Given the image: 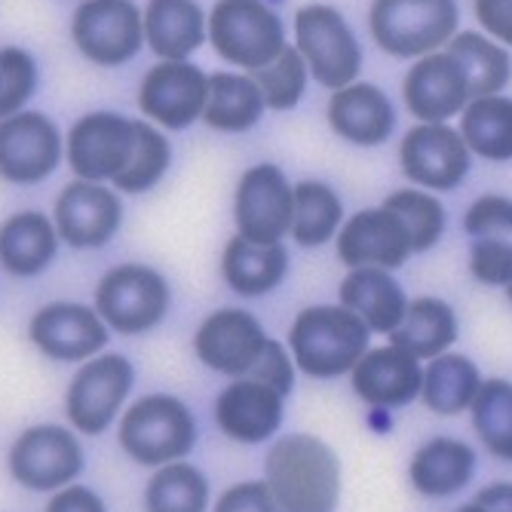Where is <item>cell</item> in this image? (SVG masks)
Returning <instances> with one entry per match:
<instances>
[{"instance_id":"cell-40","label":"cell","mask_w":512,"mask_h":512,"mask_svg":"<svg viewBox=\"0 0 512 512\" xmlns=\"http://www.w3.org/2000/svg\"><path fill=\"white\" fill-rule=\"evenodd\" d=\"M40 71L37 62L22 46H4L0 50V120L25 111L37 92Z\"/></svg>"},{"instance_id":"cell-7","label":"cell","mask_w":512,"mask_h":512,"mask_svg":"<svg viewBox=\"0 0 512 512\" xmlns=\"http://www.w3.org/2000/svg\"><path fill=\"white\" fill-rule=\"evenodd\" d=\"M295 50L310 77L332 92L356 83L362 71V46L341 10L329 4H304L295 13Z\"/></svg>"},{"instance_id":"cell-47","label":"cell","mask_w":512,"mask_h":512,"mask_svg":"<svg viewBox=\"0 0 512 512\" xmlns=\"http://www.w3.org/2000/svg\"><path fill=\"white\" fill-rule=\"evenodd\" d=\"M473 503L482 506L485 512H512V482H497L482 488Z\"/></svg>"},{"instance_id":"cell-49","label":"cell","mask_w":512,"mask_h":512,"mask_svg":"<svg viewBox=\"0 0 512 512\" xmlns=\"http://www.w3.org/2000/svg\"><path fill=\"white\" fill-rule=\"evenodd\" d=\"M506 295H509V301H512V283L506 286Z\"/></svg>"},{"instance_id":"cell-1","label":"cell","mask_w":512,"mask_h":512,"mask_svg":"<svg viewBox=\"0 0 512 512\" xmlns=\"http://www.w3.org/2000/svg\"><path fill=\"white\" fill-rule=\"evenodd\" d=\"M264 485L286 512H335L341 497L338 454L310 433L283 436L264 457Z\"/></svg>"},{"instance_id":"cell-46","label":"cell","mask_w":512,"mask_h":512,"mask_svg":"<svg viewBox=\"0 0 512 512\" xmlns=\"http://www.w3.org/2000/svg\"><path fill=\"white\" fill-rule=\"evenodd\" d=\"M43 512H108V506L86 485H65V488L53 491Z\"/></svg>"},{"instance_id":"cell-18","label":"cell","mask_w":512,"mask_h":512,"mask_svg":"<svg viewBox=\"0 0 512 512\" xmlns=\"http://www.w3.org/2000/svg\"><path fill=\"white\" fill-rule=\"evenodd\" d=\"M267 344V332L261 319L243 307H218L212 310L194 335L197 359L227 378H249L261 350Z\"/></svg>"},{"instance_id":"cell-45","label":"cell","mask_w":512,"mask_h":512,"mask_svg":"<svg viewBox=\"0 0 512 512\" xmlns=\"http://www.w3.org/2000/svg\"><path fill=\"white\" fill-rule=\"evenodd\" d=\"M479 25L503 46H512V0H473Z\"/></svg>"},{"instance_id":"cell-43","label":"cell","mask_w":512,"mask_h":512,"mask_svg":"<svg viewBox=\"0 0 512 512\" xmlns=\"http://www.w3.org/2000/svg\"><path fill=\"white\" fill-rule=\"evenodd\" d=\"M249 378H255V381L273 387L276 393L289 396L292 387H295V365H292V356L286 353V347L279 344V341L267 338V344H264V350H261L255 368L249 371Z\"/></svg>"},{"instance_id":"cell-27","label":"cell","mask_w":512,"mask_h":512,"mask_svg":"<svg viewBox=\"0 0 512 512\" xmlns=\"http://www.w3.org/2000/svg\"><path fill=\"white\" fill-rule=\"evenodd\" d=\"M289 273V252L283 243H252L240 234L227 240L221 252V276L240 298H264L283 286Z\"/></svg>"},{"instance_id":"cell-25","label":"cell","mask_w":512,"mask_h":512,"mask_svg":"<svg viewBox=\"0 0 512 512\" xmlns=\"http://www.w3.org/2000/svg\"><path fill=\"white\" fill-rule=\"evenodd\" d=\"M142 22L160 62H188L206 43V10L197 0H148Z\"/></svg>"},{"instance_id":"cell-13","label":"cell","mask_w":512,"mask_h":512,"mask_svg":"<svg viewBox=\"0 0 512 512\" xmlns=\"http://www.w3.org/2000/svg\"><path fill=\"white\" fill-rule=\"evenodd\" d=\"M65 157L62 132L40 111H19L0 120V178L31 188L50 178Z\"/></svg>"},{"instance_id":"cell-16","label":"cell","mask_w":512,"mask_h":512,"mask_svg":"<svg viewBox=\"0 0 512 512\" xmlns=\"http://www.w3.org/2000/svg\"><path fill=\"white\" fill-rule=\"evenodd\" d=\"M28 341L46 359L86 362L108 347L111 329L96 307H86L80 301H50L31 313Z\"/></svg>"},{"instance_id":"cell-20","label":"cell","mask_w":512,"mask_h":512,"mask_svg":"<svg viewBox=\"0 0 512 512\" xmlns=\"http://www.w3.org/2000/svg\"><path fill=\"white\" fill-rule=\"evenodd\" d=\"M402 102L421 123H445L470 102L467 74L448 53L421 56L402 80Z\"/></svg>"},{"instance_id":"cell-11","label":"cell","mask_w":512,"mask_h":512,"mask_svg":"<svg viewBox=\"0 0 512 512\" xmlns=\"http://www.w3.org/2000/svg\"><path fill=\"white\" fill-rule=\"evenodd\" d=\"M295 184L276 163L249 166L234 191L237 234L252 243H283L292 230Z\"/></svg>"},{"instance_id":"cell-19","label":"cell","mask_w":512,"mask_h":512,"mask_svg":"<svg viewBox=\"0 0 512 512\" xmlns=\"http://www.w3.org/2000/svg\"><path fill=\"white\" fill-rule=\"evenodd\" d=\"M338 258L353 267H381L396 270L402 267L411 252V237L396 212L387 206L381 209H362L347 218L335 237Z\"/></svg>"},{"instance_id":"cell-24","label":"cell","mask_w":512,"mask_h":512,"mask_svg":"<svg viewBox=\"0 0 512 512\" xmlns=\"http://www.w3.org/2000/svg\"><path fill=\"white\" fill-rule=\"evenodd\" d=\"M59 230L53 215L22 209L0 221V270L16 279H34L59 255Z\"/></svg>"},{"instance_id":"cell-33","label":"cell","mask_w":512,"mask_h":512,"mask_svg":"<svg viewBox=\"0 0 512 512\" xmlns=\"http://www.w3.org/2000/svg\"><path fill=\"white\" fill-rule=\"evenodd\" d=\"M448 56L457 59V65L467 74L470 99L497 96L512 77V56L506 46L479 34V31H460L448 40Z\"/></svg>"},{"instance_id":"cell-23","label":"cell","mask_w":512,"mask_h":512,"mask_svg":"<svg viewBox=\"0 0 512 512\" xmlns=\"http://www.w3.org/2000/svg\"><path fill=\"white\" fill-rule=\"evenodd\" d=\"M332 132L356 148H375L384 145L396 129V111L390 96L375 83H350L335 89L329 108H325Z\"/></svg>"},{"instance_id":"cell-2","label":"cell","mask_w":512,"mask_h":512,"mask_svg":"<svg viewBox=\"0 0 512 512\" xmlns=\"http://www.w3.org/2000/svg\"><path fill=\"white\" fill-rule=\"evenodd\" d=\"M368 338H371L368 325L344 304L304 307L289 329V347L295 365L304 375L319 381L350 375L353 365L368 350Z\"/></svg>"},{"instance_id":"cell-32","label":"cell","mask_w":512,"mask_h":512,"mask_svg":"<svg viewBox=\"0 0 512 512\" xmlns=\"http://www.w3.org/2000/svg\"><path fill=\"white\" fill-rule=\"evenodd\" d=\"M479 387H482V371L470 356L442 353L430 359V365L424 368L421 396L430 411L451 417L460 411H470Z\"/></svg>"},{"instance_id":"cell-26","label":"cell","mask_w":512,"mask_h":512,"mask_svg":"<svg viewBox=\"0 0 512 512\" xmlns=\"http://www.w3.org/2000/svg\"><path fill=\"white\" fill-rule=\"evenodd\" d=\"M338 298L347 310H353L368 325V332L378 335L396 332L408 310V298L405 289L399 286V279L381 267H353L341 279Z\"/></svg>"},{"instance_id":"cell-41","label":"cell","mask_w":512,"mask_h":512,"mask_svg":"<svg viewBox=\"0 0 512 512\" xmlns=\"http://www.w3.org/2000/svg\"><path fill=\"white\" fill-rule=\"evenodd\" d=\"M463 230L476 240L512 234V197H503V194L476 197L467 215H463Z\"/></svg>"},{"instance_id":"cell-22","label":"cell","mask_w":512,"mask_h":512,"mask_svg":"<svg viewBox=\"0 0 512 512\" xmlns=\"http://www.w3.org/2000/svg\"><path fill=\"white\" fill-rule=\"evenodd\" d=\"M353 393L371 408H402L421 396L424 368L421 359L387 344L365 350L350 371Z\"/></svg>"},{"instance_id":"cell-10","label":"cell","mask_w":512,"mask_h":512,"mask_svg":"<svg viewBox=\"0 0 512 512\" xmlns=\"http://www.w3.org/2000/svg\"><path fill=\"white\" fill-rule=\"evenodd\" d=\"M71 40L99 68H120L145 46V22L135 0H83L71 16Z\"/></svg>"},{"instance_id":"cell-42","label":"cell","mask_w":512,"mask_h":512,"mask_svg":"<svg viewBox=\"0 0 512 512\" xmlns=\"http://www.w3.org/2000/svg\"><path fill=\"white\" fill-rule=\"evenodd\" d=\"M470 273L482 286H509L512 283V243L500 237L476 240L470 249Z\"/></svg>"},{"instance_id":"cell-31","label":"cell","mask_w":512,"mask_h":512,"mask_svg":"<svg viewBox=\"0 0 512 512\" xmlns=\"http://www.w3.org/2000/svg\"><path fill=\"white\" fill-rule=\"evenodd\" d=\"M460 138L467 142L470 154L506 163L512 160V99L509 96H482L470 99L460 111Z\"/></svg>"},{"instance_id":"cell-44","label":"cell","mask_w":512,"mask_h":512,"mask_svg":"<svg viewBox=\"0 0 512 512\" xmlns=\"http://www.w3.org/2000/svg\"><path fill=\"white\" fill-rule=\"evenodd\" d=\"M215 512H286V509L276 503L264 479H249L240 485H230L218 497Z\"/></svg>"},{"instance_id":"cell-3","label":"cell","mask_w":512,"mask_h":512,"mask_svg":"<svg viewBox=\"0 0 512 512\" xmlns=\"http://www.w3.org/2000/svg\"><path fill=\"white\" fill-rule=\"evenodd\" d=\"M120 448L142 467H166L172 460H184L197 442L194 411L178 396L151 393L135 399L117 427Z\"/></svg>"},{"instance_id":"cell-9","label":"cell","mask_w":512,"mask_h":512,"mask_svg":"<svg viewBox=\"0 0 512 512\" xmlns=\"http://www.w3.org/2000/svg\"><path fill=\"white\" fill-rule=\"evenodd\" d=\"M83 467L86 457L77 433L59 424H37L22 430L7 451L10 479L28 491H59L74 485Z\"/></svg>"},{"instance_id":"cell-17","label":"cell","mask_w":512,"mask_h":512,"mask_svg":"<svg viewBox=\"0 0 512 512\" xmlns=\"http://www.w3.org/2000/svg\"><path fill=\"white\" fill-rule=\"evenodd\" d=\"M209 74L194 62H157L138 86V111L160 129H188L203 120Z\"/></svg>"},{"instance_id":"cell-30","label":"cell","mask_w":512,"mask_h":512,"mask_svg":"<svg viewBox=\"0 0 512 512\" xmlns=\"http://www.w3.org/2000/svg\"><path fill=\"white\" fill-rule=\"evenodd\" d=\"M267 105L252 74L215 71L209 74V99L203 111V123L215 132L240 135L261 123Z\"/></svg>"},{"instance_id":"cell-38","label":"cell","mask_w":512,"mask_h":512,"mask_svg":"<svg viewBox=\"0 0 512 512\" xmlns=\"http://www.w3.org/2000/svg\"><path fill=\"white\" fill-rule=\"evenodd\" d=\"M396 212L411 237V252H430L445 234V206L424 188H402L384 200Z\"/></svg>"},{"instance_id":"cell-29","label":"cell","mask_w":512,"mask_h":512,"mask_svg":"<svg viewBox=\"0 0 512 512\" xmlns=\"http://www.w3.org/2000/svg\"><path fill=\"white\" fill-rule=\"evenodd\" d=\"M460 325L457 313L448 301L424 295L408 301V310L399 322V329L390 332V344L411 353L414 359H436L448 353V347L457 341Z\"/></svg>"},{"instance_id":"cell-37","label":"cell","mask_w":512,"mask_h":512,"mask_svg":"<svg viewBox=\"0 0 512 512\" xmlns=\"http://www.w3.org/2000/svg\"><path fill=\"white\" fill-rule=\"evenodd\" d=\"M470 417L485 451L512 463V384L500 378L482 381L470 405Z\"/></svg>"},{"instance_id":"cell-6","label":"cell","mask_w":512,"mask_h":512,"mask_svg":"<svg viewBox=\"0 0 512 512\" xmlns=\"http://www.w3.org/2000/svg\"><path fill=\"white\" fill-rule=\"evenodd\" d=\"M92 307L117 335H148L172 307L169 279L142 261H126L102 273Z\"/></svg>"},{"instance_id":"cell-48","label":"cell","mask_w":512,"mask_h":512,"mask_svg":"<svg viewBox=\"0 0 512 512\" xmlns=\"http://www.w3.org/2000/svg\"><path fill=\"white\" fill-rule=\"evenodd\" d=\"M457 512H485L482 506H476V503H467V506H460Z\"/></svg>"},{"instance_id":"cell-5","label":"cell","mask_w":512,"mask_h":512,"mask_svg":"<svg viewBox=\"0 0 512 512\" xmlns=\"http://www.w3.org/2000/svg\"><path fill=\"white\" fill-rule=\"evenodd\" d=\"M212 50L243 71H258L286 50V25L267 0H215L206 16Z\"/></svg>"},{"instance_id":"cell-36","label":"cell","mask_w":512,"mask_h":512,"mask_svg":"<svg viewBox=\"0 0 512 512\" xmlns=\"http://www.w3.org/2000/svg\"><path fill=\"white\" fill-rule=\"evenodd\" d=\"M172 166V145L160 126L135 120V148L126 169L111 181L117 194H148Z\"/></svg>"},{"instance_id":"cell-14","label":"cell","mask_w":512,"mask_h":512,"mask_svg":"<svg viewBox=\"0 0 512 512\" xmlns=\"http://www.w3.org/2000/svg\"><path fill=\"white\" fill-rule=\"evenodd\" d=\"M53 224L71 249H105L123 224V200L108 184L74 178L53 203Z\"/></svg>"},{"instance_id":"cell-12","label":"cell","mask_w":512,"mask_h":512,"mask_svg":"<svg viewBox=\"0 0 512 512\" xmlns=\"http://www.w3.org/2000/svg\"><path fill=\"white\" fill-rule=\"evenodd\" d=\"M135 148V120L114 111H89L65 135V160L83 181L111 184Z\"/></svg>"},{"instance_id":"cell-35","label":"cell","mask_w":512,"mask_h":512,"mask_svg":"<svg viewBox=\"0 0 512 512\" xmlns=\"http://www.w3.org/2000/svg\"><path fill=\"white\" fill-rule=\"evenodd\" d=\"M148 512H206L209 509V479L188 460H172L145 485Z\"/></svg>"},{"instance_id":"cell-39","label":"cell","mask_w":512,"mask_h":512,"mask_svg":"<svg viewBox=\"0 0 512 512\" xmlns=\"http://www.w3.org/2000/svg\"><path fill=\"white\" fill-rule=\"evenodd\" d=\"M307 62L295 46H286L270 65L252 71V80L258 83L267 111H292L307 92Z\"/></svg>"},{"instance_id":"cell-8","label":"cell","mask_w":512,"mask_h":512,"mask_svg":"<svg viewBox=\"0 0 512 512\" xmlns=\"http://www.w3.org/2000/svg\"><path fill=\"white\" fill-rule=\"evenodd\" d=\"M135 384V365L123 353H99L86 359L68 384L65 414L77 433L102 436L123 411Z\"/></svg>"},{"instance_id":"cell-4","label":"cell","mask_w":512,"mask_h":512,"mask_svg":"<svg viewBox=\"0 0 512 512\" xmlns=\"http://www.w3.org/2000/svg\"><path fill=\"white\" fill-rule=\"evenodd\" d=\"M457 0H371L368 31L393 59H421L457 34Z\"/></svg>"},{"instance_id":"cell-15","label":"cell","mask_w":512,"mask_h":512,"mask_svg":"<svg viewBox=\"0 0 512 512\" xmlns=\"http://www.w3.org/2000/svg\"><path fill=\"white\" fill-rule=\"evenodd\" d=\"M399 166L411 184L424 191H454L470 175L473 154L448 123H417L399 142Z\"/></svg>"},{"instance_id":"cell-21","label":"cell","mask_w":512,"mask_h":512,"mask_svg":"<svg viewBox=\"0 0 512 512\" xmlns=\"http://www.w3.org/2000/svg\"><path fill=\"white\" fill-rule=\"evenodd\" d=\"M283 399V393L255 378H234L215 399V424L227 439L258 445L283 427Z\"/></svg>"},{"instance_id":"cell-28","label":"cell","mask_w":512,"mask_h":512,"mask_svg":"<svg viewBox=\"0 0 512 512\" xmlns=\"http://www.w3.org/2000/svg\"><path fill=\"white\" fill-rule=\"evenodd\" d=\"M476 476V451L451 436L424 442L414 451L408 479L424 497H451Z\"/></svg>"},{"instance_id":"cell-34","label":"cell","mask_w":512,"mask_h":512,"mask_svg":"<svg viewBox=\"0 0 512 512\" xmlns=\"http://www.w3.org/2000/svg\"><path fill=\"white\" fill-rule=\"evenodd\" d=\"M344 221L341 197L322 181H301L295 184V209H292V240L301 249H319L332 237H338Z\"/></svg>"}]
</instances>
